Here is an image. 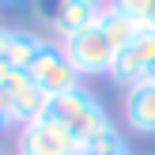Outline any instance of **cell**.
I'll return each instance as SVG.
<instances>
[{"label":"cell","mask_w":155,"mask_h":155,"mask_svg":"<svg viewBox=\"0 0 155 155\" xmlns=\"http://www.w3.org/2000/svg\"><path fill=\"white\" fill-rule=\"evenodd\" d=\"M102 8H106V4H91V0H61V4H57V15H53L49 27H53V34L64 42V38L80 34V30L98 27Z\"/></svg>","instance_id":"8992f818"},{"label":"cell","mask_w":155,"mask_h":155,"mask_svg":"<svg viewBox=\"0 0 155 155\" xmlns=\"http://www.w3.org/2000/svg\"><path fill=\"white\" fill-rule=\"evenodd\" d=\"M80 155H133V151H129V144L121 140V133L114 129V133H106V136H98V140L83 144Z\"/></svg>","instance_id":"30bf717a"},{"label":"cell","mask_w":155,"mask_h":155,"mask_svg":"<svg viewBox=\"0 0 155 155\" xmlns=\"http://www.w3.org/2000/svg\"><path fill=\"white\" fill-rule=\"evenodd\" d=\"M61 49L68 53V61L76 64V72H80L83 80H87V76H110L114 61H117V45H114L98 27L80 30V34L64 38V42H61Z\"/></svg>","instance_id":"3957f363"},{"label":"cell","mask_w":155,"mask_h":155,"mask_svg":"<svg viewBox=\"0 0 155 155\" xmlns=\"http://www.w3.org/2000/svg\"><path fill=\"white\" fill-rule=\"evenodd\" d=\"M8 4H19V0H0V8H8Z\"/></svg>","instance_id":"9a60e30c"},{"label":"cell","mask_w":155,"mask_h":155,"mask_svg":"<svg viewBox=\"0 0 155 155\" xmlns=\"http://www.w3.org/2000/svg\"><path fill=\"white\" fill-rule=\"evenodd\" d=\"M144 27H148V30H155V4H151V12H148V19H144Z\"/></svg>","instance_id":"7c38bea8"},{"label":"cell","mask_w":155,"mask_h":155,"mask_svg":"<svg viewBox=\"0 0 155 155\" xmlns=\"http://www.w3.org/2000/svg\"><path fill=\"white\" fill-rule=\"evenodd\" d=\"M4 129H12V125H8V121H4V114H0V133H4Z\"/></svg>","instance_id":"5bb4252c"},{"label":"cell","mask_w":155,"mask_h":155,"mask_svg":"<svg viewBox=\"0 0 155 155\" xmlns=\"http://www.w3.org/2000/svg\"><path fill=\"white\" fill-rule=\"evenodd\" d=\"M30 80H34L49 98H57V95H64V91L80 87L83 76L76 72V64L68 61V53L61 49V42H57V45L45 42V45H42V53H38V61L30 64Z\"/></svg>","instance_id":"5b68a950"},{"label":"cell","mask_w":155,"mask_h":155,"mask_svg":"<svg viewBox=\"0 0 155 155\" xmlns=\"http://www.w3.org/2000/svg\"><path fill=\"white\" fill-rule=\"evenodd\" d=\"M110 8H117L121 15H129V19H136L144 27V19H148V12H151V4L155 0H106Z\"/></svg>","instance_id":"8fae6325"},{"label":"cell","mask_w":155,"mask_h":155,"mask_svg":"<svg viewBox=\"0 0 155 155\" xmlns=\"http://www.w3.org/2000/svg\"><path fill=\"white\" fill-rule=\"evenodd\" d=\"M125 121H129L133 133L155 136V83L151 80L125 91Z\"/></svg>","instance_id":"52a82bcc"},{"label":"cell","mask_w":155,"mask_h":155,"mask_svg":"<svg viewBox=\"0 0 155 155\" xmlns=\"http://www.w3.org/2000/svg\"><path fill=\"white\" fill-rule=\"evenodd\" d=\"M4 34H8V27H0V57H4Z\"/></svg>","instance_id":"4fadbf2b"},{"label":"cell","mask_w":155,"mask_h":155,"mask_svg":"<svg viewBox=\"0 0 155 155\" xmlns=\"http://www.w3.org/2000/svg\"><path fill=\"white\" fill-rule=\"evenodd\" d=\"M98 30H102V34L110 38L117 49H125V45L133 42L136 34H140V23H136V19H129V15H121L117 8H110V4H106V8H102V19H98Z\"/></svg>","instance_id":"9c48e42d"},{"label":"cell","mask_w":155,"mask_h":155,"mask_svg":"<svg viewBox=\"0 0 155 155\" xmlns=\"http://www.w3.org/2000/svg\"><path fill=\"white\" fill-rule=\"evenodd\" d=\"M151 72H155V30L140 27V34H136L125 49H117V61H114V68H110V80L129 91V87H136V83H144Z\"/></svg>","instance_id":"277c9868"},{"label":"cell","mask_w":155,"mask_h":155,"mask_svg":"<svg viewBox=\"0 0 155 155\" xmlns=\"http://www.w3.org/2000/svg\"><path fill=\"white\" fill-rule=\"evenodd\" d=\"M15 155H80V140L68 125H61L57 117H38L27 121L15 136Z\"/></svg>","instance_id":"7a4b0ae2"},{"label":"cell","mask_w":155,"mask_h":155,"mask_svg":"<svg viewBox=\"0 0 155 155\" xmlns=\"http://www.w3.org/2000/svg\"><path fill=\"white\" fill-rule=\"evenodd\" d=\"M42 45H45V38L30 34V30H15V27H8V34H4V57L12 61V68L30 72V64L38 61Z\"/></svg>","instance_id":"ba28073f"},{"label":"cell","mask_w":155,"mask_h":155,"mask_svg":"<svg viewBox=\"0 0 155 155\" xmlns=\"http://www.w3.org/2000/svg\"><path fill=\"white\" fill-rule=\"evenodd\" d=\"M49 117H57L61 125L72 129L76 140H80V148L91 144V140H98V136H106V133H114V117L106 114L102 98L91 87H83V83L53 98L49 102Z\"/></svg>","instance_id":"6da1fadb"}]
</instances>
